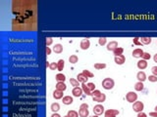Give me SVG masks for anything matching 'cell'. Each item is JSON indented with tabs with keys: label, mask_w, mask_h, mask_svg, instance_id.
<instances>
[{
	"label": "cell",
	"mask_w": 157,
	"mask_h": 117,
	"mask_svg": "<svg viewBox=\"0 0 157 117\" xmlns=\"http://www.w3.org/2000/svg\"><path fill=\"white\" fill-rule=\"evenodd\" d=\"M79 115H80V117H88L89 116V111H88V109L80 108L79 109Z\"/></svg>",
	"instance_id": "obj_20"
},
{
	"label": "cell",
	"mask_w": 157,
	"mask_h": 117,
	"mask_svg": "<svg viewBox=\"0 0 157 117\" xmlns=\"http://www.w3.org/2000/svg\"><path fill=\"white\" fill-rule=\"evenodd\" d=\"M120 111L117 109H107L104 112V116L105 117H116L117 115H119Z\"/></svg>",
	"instance_id": "obj_5"
},
{
	"label": "cell",
	"mask_w": 157,
	"mask_h": 117,
	"mask_svg": "<svg viewBox=\"0 0 157 117\" xmlns=\"http://www.w3.org/2000/svg\"><path fill=\"white\" fill-rule=\"evenodd\" d=\"M70 83L72 86H74V87H80V82H79L77 79H75V78H71Z\"/></svg>",
	"instance_id": "obj_30"
},
{
	"label": "cell",
	"mask_w": 157,
	"mask_h": 117,
	"mask_svg": "<svg viewBox=\"0 0 157 117\" xmlns=\"http://www.w3.org/2000/svg\"><path fill=\"white\" fill-rule=\"evenodd\" d=\"M147 79L149 80V82H157V76H155V75H149V77H147Z\"/></svg>",
	"instance_id": "obj_36"
},
{
	"label": "cell",
	"mask_w": 157,
	"mask_h": 117,
	"mask_svg": "<svg viewBox=\"0 0 157 117\" xmlns=\"http://www.w3.org/2000/svg\"><path fill=\"white\" fill-rule=\"evenodd\" d=\"M143 51H142V49H140V48H137V49H134V51H133V53H132V55H133V57L134 58H137V59H140V58H142V55H143Z\"/></svg>",
	"instance_id": "obj_9"
},
{
	"label": "cell",
	"mask_w": 157,
	"mask_h": 117,
	"mask_svg": "<svg viewBox=\"0 0 157 117\" xmlns=\"http://www.w3.org/2000/svg\"><path fill=\"white\" fill-rule=\"evenodd\" d=\"M45 52H46V55H47V56H49V55H50V54H51V49H50V48H49V47H47V46H46V49H45Z\"/></svg>",
	"instance_id": "obj_43"
},
{
	"label": "cell",
	"mask_w": 157,
	"mask_h": 117,
	"mask_svg": "<svg viewBox=\"0 0 157 117\" xmlns=\"http://www.w3.org/2000/svg\"><path fill=\"white\" fill-rule=\"evenodd\" d=\"M126 100L127 101L131 103V104H134L137 100V94L134 91H130V92H128L127 95H126Z\"/></svg>",
	"instance_id": "obj_2"
},
{
	"label": "cell",
	"mask_w": 157,
	"mask_h": 117,
	"mask_svg": "<svg viewBox=\"0 0 157 117\" xmlns=\"http://www.w3.org/2000/svg\"><path fill=\"white\" fill-rule=\"evenodd\" d=\"M154 109H155V110H154V111H157V105H156V106H155V107H154Z\"/></svg>",
	"instance_id": "obj_48"
},
{
	"label": "cell",
	"mask_w": 157,
	"mask_h": 117,
	"mask_svg": "<svg viewBox=\"0 0 157 117\" xmlns=\"http://www.w3.org/2000/svg\"><path fill=\"white\" fill-rule=\"evenodd\" d=\"M153 60H154V62H155V63H157V54H155V55H154Z\"/></svg>",
	"instance_id": "obj_46"
},
{
	"label": "cell",
	"mask_w": 157,
	"mask_h": 117,
	"mask_svg": "<svg viewBox=\"0 0 157 117\" xmlns=\"http://www.w3.org/2000/svg\"><path fill=\"white\" fill-rule=\"evenodd\" d=\"M49 68H50L51 70H55L57 69V63H50V65H49Z\"/></svg>",
	"instance_id": "obj_38"
},
{
	"label": "cell",
	"mask_w": 157,
	"mask_h": 117,
	"mask_svg": "<svg viewBox=\"0 0 157 117\" xmlns=\"http://www.w3.org/2000/svg\"><path fill=\"white\" fill-rule=\"evenodd\" d=\"M144 108V104L142 101H140V100H137L136 103H134L133 104V109H134V112H137V113H138V112H141V111L143 110Z\"/></svg>",
	"instance_id": "obj_3"
},
{
	"label": "cell",
	"mask_w": 157,
	"mask_h": 117,
	"mask_svg": "<svg viewBox=\"0 0 157 117\" xmlns=\"http://www.w3.org/2000/svg\"><path fill=\"white\" fill-rule=\"evenodd\" d=\"M101 94V92L99 90H94L91 92V97H97Z\"/></svg>",
	"instance_id": "obj_37"
},
{
	"label": "cell",
	"mask_w": 157,
	"mask_h": 117,
	"mask_svg": "<svg viewBox=\"0 0 157 117\" xmlns=\"http://www.w3.org/2000/svg\"><path fill=\"white\" fill-rule=\"evenodd\" d=\"M115 86V81L110 78V77H107V78H104L102 80V87L105 90H112Z\"/></svg>",
	"instance_id": "obj_1"
},
{
	"label": "cell",
	"mask_w": 157,
	"mask_h": 117,
	"mask_svg": "<svg viewBox=\"0 0 157 117\" xmlns=\"http://www.w3.org/2000/svg\"><path fill=\"white\" fill-rule=\"evenodd\" d=\"M92 117H98V115H93Z\"/></svg>",
	"instance_id": "obj_49"
},
{
	"label": "cell",
	"mask_w": 157,
	"mask_h": 117,
	"mask_svg": "<svg viewBox=\"0 0 157 117\" xmlns=\"http://www.w3.org/2000/svg\"><path fill=\"white\" fill-rule=\"evenodd\" d=\"M116 48H118V42L117 41H115V40H113V41H110L109 43L107 44V47H106V49L108 51H112L113 52Z\"/></svg>",
	"instance_id": "obj_10"
},
{
	"label": "cell",
	"mask_w": 157,
	"mask_h": 117,
	"mask_svg": "<svg viewBox=\"0 0 157 117\" xmlns=\"http://www.w3.org/2000/svg\"><path fill=\"white\" fill-rule=\"evenodd\" d=\"M94 68L97 70H100V69H104L105 67H106V64H104V63H96V64H94Z\"/></svg>",
	"instance_id": "obj_27"
},
{
	"label": "cell",
	"mask_w": 157,
	"mask_h": 117,
	"mask_svg": "<svg viewBox=\"0 0 157 117\" xmlns=\"http://www.w3.org/2000/svg\"><path fill=\"white\" fill-rule=\"evenodd\" d=\"M114 62L116 64H119V65H122V64H125L126 62V57L124 55H121V56H117V57L114 58Z\"/></svg>",
	"instance_id": "obj_8"
},
{
	"label": "cell",
	"mask_w": 157,
	"mask_h": 117,
	"mask_svg": "<svg viewBox=\"0 0 157 117\" xmlns=\"http://www.w3.org/2000/svg\"><path fill=\"white\" fill-rule=\"evenodd\" d=\"M137 68H140V70L145 69L147 67V60H142V59L140 60L137 63Z\"/></svg>",
	"instance_id": "obj_12"
},
{
	"label": "cell",
	"mask_w": 157,
	"mask_h": 117,
	"mask_svg": "<svg viewBox=\"0 0 157 117\" xmlns=\"http://www.w3.org/2000/svg\"><path fill=\"white\" fill-rule=\"evenodd\" d=\"M84 93V91L82 89V87H74V89L72 90V94H73L74 97L76 98H80Z\"/></svg>",
	"instance_id": "obj_7"
},
{
	"label": "cell",
	"mask_w": 157,
	"mask_h": 117,
	"mask_svg": "<svg viewBox=\"0 0 157 117\" xmlns=\"http://www.w3.org/2000/svg\"><path fill=\"white\" fill-rule=\"evenodd\" d=\"M137 80L140 81V82H144V81L147 79L146 77V74H145V72L144 71H138L137 74Z\"/></svg>",
	"instance_id": "obj_13"
},
{
	"label": "cell",
	"mask_w": 157,
	"mask_h": 117,
	"mask_svg": "<svg viewBox=\"0 0 157 117\" xmlns=\"http://www.w3.org/2000/svg\"><path fill=\"white\" fill-rule=\"evenodd\" d=\"M92 100H93V101H97V103L101 104V103L105 101V100H106V95L103 93H101L100 95L97 96V97H92Z\"/></svg>",
	"instance_id": "obj_11"
},
{
	"label": "cell",
	"mask_w": 157,
	"mask_h": 117,
	"mask_svg": "<svg viewBox=\"0 0 157 117\" xmlns=\"http://www.w3.org/2000/svg\"><path fill=\"white\" fill-rule=\"evenodd\" d=\"M140 42H141V44H144V45H149L152 42V38L151 37H141Z\"/></svg>",
	"instance_id": "obj_22"
},
{
	"label": "cell",
	"mask_w": 157,
	"mask_h": 117,
	"mask_svg": "<svg viewBox=\"0 0 157 117\" xmlns=\"http://www.w3.org/2000/svg\"><path fill=\"white\" fill-rule=\"evenodd\" d=\"M87 87H88V89H89L91 92L94 90H96V89H95V84L92 83V82H87Z\"/></svg>",
	"instance_id": "obj_33"
},
{
	"label": "cell",
	"mask_w": 157,
	"mask_h": 117,
	"mask_svg": "<svg viewBox=\"0 0 157 117\" xmlns=\"http://www.w3.org/2000/svg\"><path fill=\"white\" fill-rule=\"evenodd\" d=\"M64 67H65V60L61 59V60H59L57 62V69L59 70V71H62Z\"/></svg>",
	"instance_id": "obj_23"
},
{
	"label": "cell",
	"mask_w": 157,
	"mask_h": 117,
	"mask_svg": "<svg viewBox=\"0 0 157 117\" xmlns=\"http://www.w3.org/2000/svg\"><path fill=\"white\" fill-rule=\"evenodd\" d=\"M50 117H61L60 114H58L57 112H55V113H52V115H51Z\"/></svg>",
	"instance_id": "obj_45"
},
{
	"label": "cell",
	"mask_w": 157,
	"mask_h": 117,
	"mask_svg": "<svg viewBox=\"0 0 157 117\" xmlns=\"http://www.w3.org/2000/svg\"><path fill=\"white\" fill-rule=\"evenodd\" d=\"M55 79L57 80V82H65L66 76H65V74H63V73H58V74H56Z\"/></svg>",
	"instance_id": "obj_24"
},
{
	"label": "cell",
	"mask_w": 157,
	"mask_h": 117,
	"mask_svg": "<svg viewBox=\"0 0 157 117\" xmlns=\"http://www.w3.org/2000/svg\"><path fill=\"white\" fill-rule=\"evenodd\" d=\"M133 42H134V44H136V45H141L140 38H137V37H136V38H134V39H133Z\"/></svg>",
	"instance_id": "obj_39"
},
{
	"label": "cell",
	"mask_w": 157,
	"mask_h": 117,
	"mask_svg": "<svg viewBox=\"0 0 157 117\" xmlns=\"http://www.w3.org/2000/svg\"><path fill=\"white\" fill-rule=\"evenodd\" d=\"M77 80L79 82H80V83H87V81H88V77H87L83 73H79L77 75Z\"/></svg>",
	"instance_id": "obj_15"
},
{
	"label": "cell",
	"mask_w": 157,
	"mask_h": 117,
	"mask_svg": "<svg viewBox=\"0 0 157 117\" xmlns=\"http://www.w3.org/2000/svg\"><path fill=\"white\" fill-rule=\"evenodd\" d=\"M80 49H82V50H87V49H89L90 41L88 40L87 38H84L83 40L80 41Z\"/></svg>",
	"instance_id": "obj_6"
},
{
	"label": "cell",
	"mask_w": 157,
	"mask_h": 117,
	"mask_svg": "<svg viewBox=\"0 0 157 117\" xmlns=\"http://www.w3.org/2000/svg\"><path fill=\"white\" fill-rule=\"evenodd\" d=\"M50 109L53 113L58 112V111L60 110V104H58V103H53V104L50 105Z\"/></svg>",
	"instance_id": "obj_19"
},
{
	"label": "cell",
	"mask_w": 157,
	"mask_h": 117,
	"mask_svg": "<svg viewBox=\"0 0 157 117\" xmlns=\"http://www.w3.org/2000/svg\"><path fill=\"white\" fill-rule=\"evenodd\" d=\"M62 101H63L64 104H66V105H70V104H73V97H71V96H65V97L62 99Z\"/></svg>",
	"instance_id": "obj_16"
},
{
	"label": "cell",
	"mask_w": 157,
	"mask_h": 117,
	"mask_svg": "<svg viewBox=\"0 0 157 117\" xmlns=\"http://www.w3.org/2000/svg\"><path fill=\"white\" fill-rule=\"evenodd\" d=\"M142 60H150L151 59V55L149 53H146V52H144L143 53V55H142V58H141Z\"/></svg>",
	"instance_id": "obj_34"
},
{
	"label": "cell",
	"mask_w": 157,
	"mask_h": 117,
	"mask_svg": "<svg viewBox=\"0 0 157 117\" xmlns=\"http://www.w3.org/2000/svg\"><path fill=\"white\" fill-rule=\"evenodd\" d=\"M83 74H84L87 77H88V78H92V77L94 76V74L92 73V72H90L88 69H84L83 70V72H82Z\"/></svg>",
	"instance_id": "obj_31"
},
{
	"label": "cell",
	"mask_w": 157,
	"mask_h": 117,
	"mask_svg": "<svg viewBox=\"0 0 157 117\" xmlns=\"http://www.w3.org/2000/svg\"><path fill=\"white\" fill-rule=\"evenodd\" d=\"M67 115L69 117H79L80 115H79V112H77L76 110H69L68 111Z\"/></svg>",
	"instance_id": "obj_32"
},
{
	"label": "cell",
	"mask_w": 157,
	"mask_h": 117,
	"mask_svg": "<svg viewBox=\"0 0 157 117\" xmlns=\"http://www.w3.org/2000/svg\"><path fill=\"white\" fill-rule=\"evenodd\" d=\"M82 89L84 91V93L87 94V96H91V91L88 89V87H87V85L86 83H82Z\"/></svg>",
	"instance_id": "obj_25"
},
{
	"label": "cell",
	"mask_w": 157,
	"mask_h": 117,
	"mask_svg": "<svg viewBox=\"0 0 157 117\" xmlns=\"http://www.w3.org/2000/svg\"><path fill=\"white\" fill-rule=\"evenodd\" d=\"M144 88V85H143V82H140V81H137V83L134 84V90L137 91V92H140V91H142Z\"/></svg>",
	"instance_id": "obj_21"
},
{
	"label": "cell",
	"mask_w": 157,
	"mask_h": 117,
	"mask_svg": "<svg viewBox=\"0 0 157 117\" xmlns=\"http://www.w3.org/2000/svg\"><path fill=\"white\" fill-rule=\"evenodd\" d=\"M151 72H152V74H153V75L157 76V65H156V67H151Z\"/></svg>",
	"instance_id": "obj_40"
},
{
	"label": "cell",
	"mask_w": 157,
	"mask_h": 117,
	"mask_svg": "<svg viewBox=\"0 0 157 117\" xmlns=\"http://www.w3.org/2000/svg\"><path fill=\"white\" fill-rule=\"evenodd\" d=\"M80 108H84V109H88V104H82L80 105Z\"/></svg>",
	"instance_id": "obj_42"
},
{
	"label": "cell",
	"mask_w": 157,
	"mask_h": 117,
	"mask_svg": "<svg viewBox=\"0 0 157 117\" xmlns=\"http://www.w3.org/2000/svg\"><path fill=\"white\" fill-rule=\"evenodd\" d=\"M98 44L100 46H104L107 44V38L106 37H99L98 38Z\"/></svg>",
	"instance_id": "obj_29"
},
{
	"label": "cell",
	"mask_w": 157,
	"mask_h": 117,
	"mask_svg": "<svg viewBox=\"0 0 157 117\" xmlns=\"http://www.w3.org/2000/svg\"><path fill=\"white\" fill-rule=\"evenodd\" d=\"M88 117H92V116H88Z\"/></svg>",
	"instance_id": "obj_51"
},
{
	"label": "cell",
	"mask_w": 157,
	"mask_h": 117,
	"mask_svg": "<svg viewBox=\"0 0 157 117\" xmlns=\"http://www.w3.org/2000/svg\"><path fill=\"white\" fill-rule=\"evenodd\" d=\"M53 52L56 54H61L63 52V46L61 44H55V46L53 47Z\"/></svg>",
	"instance_id": "obj_18"
},
{
	"label": "cell",
	"mask_w": 157,
	"mask_h": 117,
	"mask_svg": "<svg viewBox=\"0 0 157 117\" xmlns=\"http://www.w3.org/2000/svg\"><path fill=\"white\" fill-rule=\"evenodd\" d=\"M104 106L102 105L101 104H96V105H94V107H93V112H94V114L95 115H101L102 113H104L105 111H104Z\"/></svg>",
	"instance_id": "obj_4"
},
{
	"label": "cell",
	"mask_w": 157,
	"mask_h": 117,
	"mask_svg": "<svg viewBox=\"0 0 157 117\" xmlns=\"http://www.w3.org/2000/svg\"><path fill=\"white\" fill-rule=\"evenodd\" d=\"M49 65H50V63H49V62H46V67H49Z\"/></svg>",
	"instance_id": "obj_47"
},
{
	"label": "cell",
	"mask_w": 157,
	"mask_h": 117,
	"mask_svg": "<svg viewBox=\"0 0 157 117\" xmlns=\"http://www.w3.org/2000/svg\"><path fill=\"white\" fill-rule=\"evenodd\" d=\"M123 53H124V49L122 47H118V48H116V49L113 51V54L115 55V57L121 56V55H123Z\"/></svg>",
	"instance_id": "obj_26"
},
{
	"label": "cell",
	"mask_w": 157,
	"mask_h": 117,
	"mask_svg": "<svg viewBox=\"0 0 157 117\" xmlns=\"http://www.w3.org/2000/svg\"><path fill=\"white\" fill-rule=\"evenodd\" d=\"M78 60H79V58H78L77 55H71L69 57V62L71 64H77Z\"/></svg>",
	"instance_id": "obj_28"
},
{
	"label": "cell",
	"mask_w": 157,
	"mask_h": 117,
	"mask_svg": "<svg viewBox=\"0 0 157 117\" xmlns=\"http://www.w3.org/2000/svg\"><path fill=\"white\" fill-rule=\"evenodd\" d=\"M137 117H147L146 113H144L143 111H141V112H138L137 115Z\"/></svg>",
	"instance_id": "obj_41"
},
{
	"label": "cell",
	"mask_w": 157,
	"mask_h": 117,
	"mask_svg": "<svg viewBox=\"0 0 157 117\" xmlns=\"http://www.w3.org/2000/svg\"><path fill=\"white\" fill-rule=\"evenodd\" d=\"M52 96L55 100H61V99H63L65 96H64V94L62 91H59V90H55L52 94Z\"/></svg>",
	"instance_id": "obj_14"
},
{
	"label": "cell",
	"mask_w": 157,
	"mask_h": 117,
	"mask_svg": "<svg viewBox=\"0 0 157 117\" xmlns=\"http://www.w3.org/2000/svg\"><path fill=\"white\" fill-rule=\"evenodd\" d=\"M55 87H56V90H59V91L64 92V91L67 89V85L65 84V82H57Z\"/></svg>",
	"instance_id": "obj_17"
},
{
	"label": "cell",
	"mask_w": 157,
	"mask_h": 117,
	"mask_svg": "<svg viewBox=\"0 0 157 117\" xmlns=\"http://www.w3.org/2000/svg\"><path fill=\"white\" fill-rule=\"evenodd\" d=\"M149 116L157 117V111H152V112H149Z\"/></svg>",
	"instance_id": "obj_44"
},
{
	"label": "cell",
	"mask_w": 157,
	"mask_h": 117,
	"mask_svg": "<svg viewBox=\"0 0 157 117\" xmlns=\"http://www.w3.org/2000/svg\"><path fill=\"white\" fill-rule=\"evenodd\" d=\"M53 43V39H52V37H46L45 38V44H46V46H50L51 44Z\"/></svg>",
	"instance_id": "obj_35"
},
{
	"label": "cell",
	"mask_w": 157,
	"mask_h": 117,
	"mask_svg": "<svg viewBox=\"0 0 157 117\" xmlns=\"http://www.w3.org/2000/svg\"><path fill=\"white\" fill-rule=\"evenodd\" d=\"M63 117H69V116H68V115H65V116H63Z\"/></svg>",
	"instance_id": "obj_50"
}]
</instances>
